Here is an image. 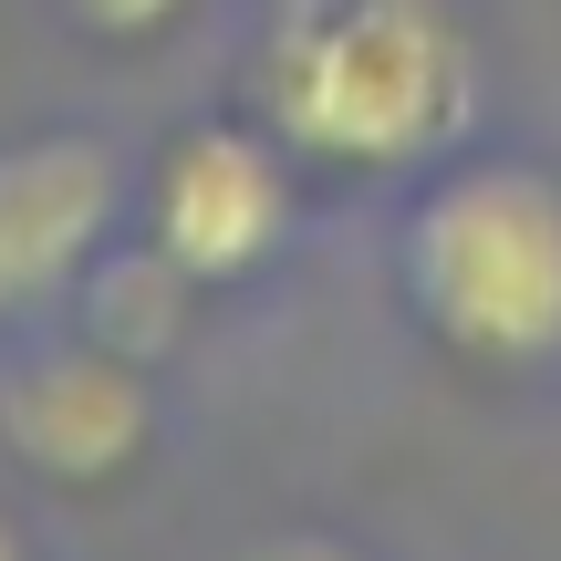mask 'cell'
Segmentation results:
<instances>
[{"instance_id": "6da1fadb", "label": "cell", "mask_w": 561, "mask_h": 561, "mask_svg": "<svg viewBox=\"0 0 561 561\" xmlns=\"http://www.w3.org/2000/svg\"><path fill=\"white\" fill-rule=\"evenodd\" d=\"M250 115L333 178H405L479 125V42L447 0H280L250 53Z\"/></svg>"}, {"instance_id": "7a4b0ae2", "label": "cell", "mask_w": 561, "mask_h": 561, "mask_svg": "<svg viewBox=\"0 0 561 561\" xmlns=\"http://www.w3.org/2000/svg\"><path fill=\"white\" fill-rule=\"evenodd\" d=\"M416 333L468 375L561 364V178L530 157H458L396 229Z\"/></svg>"}, {"instance_id": "3957f363", "label": "cell", "mask_w": 561, "mask_h": 561, "mask_svg": "<svg viewBox=\"0 0 561 561\" xmlns=\"http://www.w3.org/2000/svg\"><path fill=\"white\" fill-rule=\"evenodd\" d=\"M136 240H157L198 291L271 271L280 240H291V146L261 115L178 125L136 187Z\"/></svg>"}, {"instance_id": "277c9868", "label": "cell", "mask_w": 561, "mask_h": 561, "mask_svg": "<svg viewBox=\"0 0 561 561\" xmlns=\"http://www.w3.org/2000/svg\"><path fill=\"white\" fill-rule=\"evenodd\" d=\"M125 219H136V187L104 136L42 125L0 146V333L73 301L83 271L125 240Z\"/></svg>"}, {"instance_id": "5b68a950", "label": "cell", "mask_w": 561, "mask_h": 561, "mask_svg": "<svg viewBox=\"0 0 561 561\" xmlns=\"http://www.w3.org/2000/svg\"><path fill=\"white\" fill-rule=\"evenodd\" d=\"M0 447L42 489H115L157 447V385L104 333H62L0 375Z\"/></svg>"}, {"instance_id": "8992f818", "label": "cell", "mask_w": 561, "mask_h": 561, "mask_svg": "<svg viewBox=\"0 0 561 561\" xmlns=\"http://www.w3.org/2000/svg\"><path fill=\"white\" fill-rule=\"evenodd\" d=\"M73 301H83V333H104L115 354L157 364L167 343L187 333V312H198L208 291H198V280H187L178 261H167L157 240H115L94 271H83V291H73Z\"/></svg>"}, {"instance_id": "52a82bcc", "label": "cell", "mask_w": 561, "mask_h": 561, "mask_svg": "<svg viewBox=\"0 0 561 561\" xmlns=\"http://www.w3.org/2000/svg\"><path fill=\"white\" fill-rule=\"evenodd\" d=\"M62 11H73L94 42H157L167 21H187L198 0H62Z\"/></svg>"}, {"instance_id": "ba28073f", "label": "cell", "mask_w": 561, "mask_h": 561, "mask_svg": "<svg viewBox=\"0 0 561 561\" xmlns=\"http://www.w3.org/2000/svg\"><path fill=\"white\" fill-rule=\"evenodd\" d=\"M261 561H364V551H343V541H322V530H291V541H271Z\"/></svg>"}, {"instance_id": "9c48e42d", "label": "cell", "mask_w": 561, "mask_h": 561, "mask_svg": "<svg viewBox=\"0 0 561 561\" xmlns=\"http://www.w3.org/2000/svg\"><path fill=\"white\" fill-rule=\"evenodd\" d=\"M0 561H21V530H11V510H0Z\"/></svg>"}]
</instances>
